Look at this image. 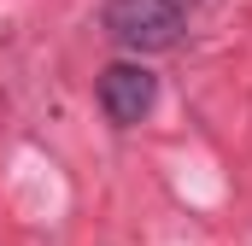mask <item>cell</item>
<instances>
[{"label": "cell", "mask_w": 252, "mask_h": 246, "mask_svg": "<svg viewBox=\"0 0 252 246\" xmlns=\"http://www.w3.org/2000/svg\"><path fill=\"white\" fill-rule=\"evenodd\" d=\"M100 24L129 53H170L182 41V30H188V18H182L176 0H106Z\"/></svg>", "instance_id": "obj_1"}, {"label": "cell", "mask_w": 252, "mask_h": 246, "mask_svg": "<svg viewBox=\"0 0 252 246\" xmlns=\"http://www.w3.org/2000/svg\"><path fill=\"white\" fill-rule=\"evenodd\" d=\"M153 100H158V82H153V70L147 64H106L100 70V112L118 123V129H135V123L153 112Z\"/></svg>", "instance_id": "obj_2"}]
</instances>
